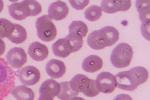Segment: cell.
Instances as JSON below:
<instances>
[{
	"label": "cell",
	"instance_id": "1",
	"mask_svg": "<svg viewBox=\"0 0 150 100\" xmlns=\"http://www.w3.org/2000/svg\"><path fill=\"white\" fill-rule=\"evenodd\" d=\"M115 76L116 87L122 90L132 91L146 82L148 72L144 67L138 66L119 72Z\"/></svg>",
	"mask_w": 150,
	"mask_h": 100
},
{
	"label": "cell",
	"instance_id": "2",
	"mask_svg": "<svg viewBox=\"0 0 150 100\" xmlns=\"http://www.w3.org/2000/svg\"><path fill=\"white\" fill-rule=\"evenodd\" d=\"M119 35L116 28L106 26L91 32L87 37V43L92 49L101 50L115 44L118 40Z\"/></svg>",
	"mask_w": 150,
	"mask_h": 100
},
{
	"label": "cell",
	"instance_id": "3",
	"mask_svg": "<svg viewBox=\"0 0 150 100\" xmlns=\"http://www.w3.org/2000/svg\"><path fill=\"white\" fill-rule=\"evenodd\" d=\"M69 83L74 91L81 92L87 96L94 97L100 92L97 88L95 80L83 74L76 75L71 79Z\"/></svg>",
	"mask_w": 150,
	"mask_h": 100
},
{
	"label": "cell",
	"instance_id": "4",
	"mask_svg": "<svg viewBox=\"0 0 150 100\" xmlns=\"http://www.w3.org/2000/svg\"><path fill=\"white\" fill-rule=\"evenodd\" d=\"M133 55V50L131 46L126 43H121L112 50L110 62L117 68H125L130 65Z\"/></svg>",
	"mask_w": 150,
	"mask_h": 100
},
{
	"label": "cell",
	"instance_id": "5",
	"mask_svg": "<svg viewBox=\"0 0 150 100\" xmlns=\"http://www.w3.org/2000/svg\"><path fill=\"white\" fill-rule=\"evenodd\" d=\"M37 34L39 38L44 42L54 40L57 35V30L52 19L47 15L38 18L35 23Z\"/></svg>",
	"mask_w": 150,
	"mask_h": 100
},
{
	"label": "cell",
	"instance_id": "6",
	"mask_svg": "<svg viewBox=\"0 0 150 100\" xmlns=\"http://www.w3.org/2000/svg\"><path fill=\"white\" fill-rule=\"evenodd\" d=\"M95 81L98 90L104 94L111 93L116 87L115 76L109 72H103L100 73Z\"/></svg>",
	"mask_w": 150,
	"mask_h": 100
},
{
	"label": "cell",
	"instance_id": "7",
	"mask_svg": "<svg viewBox=\"0 0 150 100\" xmlns=\"http://www.w3.org/2000/svg\"><path fill=\"white\" fill-rule=\"evenodd\" d=\"M40 73L39 70L32 66L23 67L20 70L19 79L24 85L30 86L38 82L40 78Z\"/></svg>",
	"mask_w": 150,
	"mask_h": 100
},
{
	"label": "cell",
	"instance_id": "8",
	"mask_svg": "<svg viewBox=\"0 0 150 100\" xmlns=\"http://www.w3.org/2000/svg\"><path fill=\"white\" fill-rule=\"evenodd\" d=\"M6 59L8 63L13 68H21L27 61V54L21 47L11 49L7 53Z\"/></svg>",
	"mask_w": 150,
	"mask_h": 100
},
{
	"label": "cell",
	"instance_id": "9",
	"mask_svg": "<svg viewBox=\"0 0 150 100\" xmlns=\"http://www.w3.org/2000/svg\"><path fill=\"white\" fill-rule=\"evenodd\" d=\"M10 16L14 19L22 20L32 16L31 12L27 1L14 3L8 6Z\"/></svg>",
	"mask_w": 150,
	"mask_h": 100
},
{
	"label": "cell",
	"instance_id": "10",
	"mask_svg": "<svg viewBox=\"0 0 150 100\" xmlns=\"http://www.w3.org/2000/svg\"><path fill=\"white\" fill-rule=\"evenodd\" d=\"M131 6V1H103L100 7L103 12L113 14L118 11H126Z\"/></svg>",
	"mask_w": 150,
	"mask_h": 100
},
{
	"label": "cell",
	"instance_id": "11",
	"mask_svg": "<svg viewBox=\"0 0 150 100\" xmlns=\"http://www.w3.org/2000/svg\"><path fill=\"white\" fill-rule=\"evenodd\" d=\"M69 8L67 4L59 1L52 3L48 8V16L56 21L65 19L69 13Z\"/></svg>",
	"mask_w": 150,
	"mask_h": 100
},
{
	"label": "cell",
	"instance_id": "12",
	"mask_svg": "<svg viewBox=\"0 0 150 100\" xmlns=\"http://www.w3.org/2000/svg\"><path fill=\"white\" fill-rule=\"evenodd\" d=\"M45 70L48 75L51 78L57 79L63 76L66 71V67L63 62L52 59L47 62L46 65Z\"/></svg>",
	"mask_w": 150,
	"mask_h": 100
},
{
	"label": "cell",
	"instance_id": "13",
	"mask_svg": "<svg viewBox=\"0 0 150 100\" xmlns=\"http://www.w3.org/2000/svg\"><path fill=\"white\" fill-rule=\"evenodd\" d=\"M60 89L59 83L53 79L47 80L40 86L39 90L40 96L53 99L58 94Z\"/></svg>",
	"mask_w": 150,
	"mask_h": 100
},
{
	"label": "cell",
	"instance_id": "14",
	"mask_svg": "<svg viewBox=\"0 0 150 100\" xmlns=\"http://www.w3.org/2000/svg\"><path fill=\"white\" fill-rule=\"evenodd\" d=\"M28 54L34 60L40 61L47 58L49 52L45 45L36 42L32 43L29 46Z\"/></svg>",
	"mask_w": 150,
	"mask_h": 100
},
{
	"label": "cell",
	"instance_id": "15",
	"mask_svg": "<svg viewBox=\"0 0 150 100\" xmlns=\"http://www.w3.org/2000/svg\"><path fill=\"white\" fill-rule=\"evenodd\" d=\"M52 51L57 57L65 58L73 53L68 41L66 38L58 40L52 46Z\"/></svg>",
	"mask_w": 150,
	"mask_h": 100
},
{
	"label": "cell",
	"instance_id": "16",
	"mask_svg": "<svg viewBox=\"0 0 150 100\" xmlns=\"http://www.w3.org/2000/svg\"><path fill=\"white\" fill-rule=\"evenodd\" d=\"M102 59L98 56L91 55L83 61L82 67L85 71L93 73L101 69L103 65Z\"/></svg>",
	"mask_w": 150,
	"mask_h": 100
},
{
	"label": "cell",
	"instance_id": "17",
	"mask_svg": "<svg viewBox=\"0 0 150 100\" xmlns=\"http://www.w3.org/2000/svg\"><path fill=\"white\" fill-rule=\"evenodd\" d=\"M11 93L17 100H33L35 97L33 90L24 85L14 87Z\"/></svg>",
	"mask_w": 150,
	"mask_h": 100
},
{
	"label": "cell",
	"instance_id": "18",
	"mask_svg": "<svg viewBox=\"0 0 150 100\" xmlns=\"http://www.w3.org/2000/svg\"><path fill=\"white\" fill-rule=\"evenodd\" d=\"M14 25L13 31L7 38L12 43L16 44L23 43L27 38L26 30L19 24L14 23Z\"/></svg>",
	"mask_w": 150,
	"mask_h": 100
},
{
	"label": "cell",
	"instance_id": "19",
	"mask_svg": "<svg viewBox=\"0 0 150 100\" xmlns=\"http://www.w3.org/2000/svg\"><path fill=\"white\" fill-rule=\"evenodd\" d=\"M60 91L57 97L61 100H71L73 97L76 96L79 93L74 91L71 87L69 82H62L59 83Z\"/></svg>",
	"mask_w": 150,
	"mask_h": 100
},
{
	"label": "cell",
	"instance_id": "20",
	"mask_svg": "<svg viewBox=\"0 0 150 100\" xmlns=\"http://www.w3.org/2000/svg\"><path fill=\"white\" fill-rule=\"evenodd\" d=\"M147 1H137L136 6L139 13V18L142 22L150 20V3Z\"/></svg>",
	"mask_w": 150,
	"mask_h": 100
},
{
	"label": "cell",
	"instance_id": "21",
	"mask_svg": "<svg viewBox=\"0 0 150 100\" xmlns=\"http://www.w3.org/2000/svg\"><path fill=\"white\" fill-rule=\"evenodd\" d=\"M65 38L69 42L73 53L78 51L82 46L83 37L80 35L75 33H71L67 35Z\"/></svg>",
	"mask_w": 150,
	"mask_h": 100
},
{
	"label": "cell",
	"instance_id": "22",
	"mask_svg": "<svg viewBox=\"0 0 150 100\" xmlns=\"http://www.w3.org/2000/svg\"><path fill=\"white\" fill-rule=\"evenodd\" d=\"M69 33H75L85 37L88 31V29L86 24L81 21H74L70 24L69 27Z\"/></svg>",
	"mask_w": 150,
	"mask_h": 100
},
{
	"label": "cell",
	"instance_id": "23",
	"mask_svg": "<svg viewBox=\"0 0 150 100\" xmlns=\"http://www.w3.org/2000/svg\"><path fill=\"white\" fill-rule=\"evenodd\" d=\"M14 23L4 18H0V39L9 36L13 31Z\"/></svg>",
	"mask_w": 150,
	"mask_h": 100
},
{
	"label": "cell",
	"instance_id": "24",
	"mask_svg": "<svg viewBox=\"0 0 150 100\" xmlns=\"http://www.w3.org/2000/svg\"><path fill=\"white\" fill-rule=\"evenodd\" d=\"M85 18L91 21L99 20L102 15V10L100 7L96 5H93L87 8L84 12Z\"/></svg>",
	"mask_w": 150,
	"mask_h": 100
},
{
	"label": "cell",
	"instance_id": "25",
	"mask_svg": "<svg viewBox=\"0 0 150 100\" xmlns=\"http://www.w3.org/2000/svg\"><path fill=\"white\" fill-rule=\"evenodd\" d=\"M72 7L76 10L83 9L89 3V1H69Z\"/></svg>",
	"mask_w": 150,
	"mask_h": 100
},
{
	"label": "cell",
	"instance_id": "26",
	"mask_svg": "<svg viewBox=\"0 0 150 100\" xmlns=\"http://www.w3.org/2000/svg\"><path fill=\"white\" fill-rule=\"evenodd\" d=\"M141 26L142 34L145 38L150 41L149 27L150 20L142 22Z\"/></svg>",
	"mask_w": 150,
	"mask_h": 100
},
{
	"label": "cell",
	"instance_id": "27",
	"mask_svg": "<svg viewBox=\"0 0 150 100\" xmlns=\"http://www.w3.org/2000/svg\"><path fill=\"white\" fill-rule=\"evenodd\" d=\"M113 100H133L132 97L129 95L120 94L117 96Z\"/></svg>",
	"mask_w": 150,
	"mask_h": 100
},
{
	"label": "cell",
	"instance_id": "28",
	"mask_svg": "<svg viewBox=\"0 0 150 100\" xmlns=\"http://www.w3.org/2000/svg\"><path fill=\"white\" fill-rule=\"evenodd\" d=\"M6 49V46L4 42L0 39V56L3 55Z\"/></svg>",
	"mask_w": 150,
	"mask_h": 100
},
{
	"label": "cell",
	"instance_id": "29",
	"mask_svg": "<svg viewBox=\"0 0 150 100\" xmlns=\"http://www.w3.org/2000/svg\"><path fill=\"white\" fill-rule=\"evenodd\" d=\"M37 100H53V99L40 96Z\"/></svg>",
	"mask_w": 150,
	"mask_h": 100
},
{
	"label": "cell",
	"instance_id": "30",
	"mask_svg": "<svg viewBox=\"0 0 150 100\" xmlns=\"http://www.w3.org/2000/svg\"><path fill=\"white\" fill-rule=\"evenodd\" d=\"M4 7V4L3 1L0 0V13L3 10Z\"/></svg>",
	"mask_w": 150,
	"mask_h": 100
},
{
	"label": "cell",
	"instance_id": "31",
	"mask_svg": "<svg viewBox=\"0 0 150 100\" xmlns=\"http://www.w3.org/2000/svg\"><path fill=\"white\" fill-rule=\"evenodd\" d=\"M71 100H85L82 97L79 96H75L72 98Z\"/></svg>",
	"mask_w": 150,
	"mask_h": 100
}]
</instances>
